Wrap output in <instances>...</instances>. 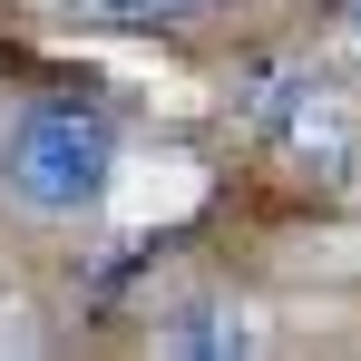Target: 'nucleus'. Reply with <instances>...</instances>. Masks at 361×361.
I'll return each mask as SVG.
<instances>
[{
  "label": "nucleus",
  "mask_w": 361,
  "mask_h": 361,
  "mask_svg": "<svg viewBox=\"0 0 361 361\" xmlns=\"http://www.w3.org/2000/svg\"><path fill=\"white\" fill-rule=\"evenodd\" d=\"M108 176H118V127L78 98H39L0 127V185L30 215H98Z\"/></svg>",
  "instance_id": "nucleus-1"
},
{
  "label": "nucleus",
  "mask_w": 361,
  "mask_h": 361,
  "mask_svg": "<svg viewBox=\"0 0 361 361\" xmlns=\"http://www.w3.org/2000/svg\"><path fill=\"white\" fill-rule=\"evenodd\" d=\"M98 20H127V30H166V20H205V10H225V0H88Z\"/></svg>",
  "instance_id": "nucleus-2"
},
{
  "label": "nucleus",
  "mask_w": 361,
  "mask_h": 361,
  "mask_svg": "<svg viewBox=\"0 0 361 361\" xmlns=\"http://www.w3.org/2000/svg\"><path fill=\"white\" fill-rule=\"evenodd\" d=\"M244 342H254V332L225 322V312H215V322H166V352H244Z\"/></svg>",
  "instance_id": "nucleus-3"
},
{
  "label": "nucleus",
  "mask_w": 361,
  "mask_h": 361,
  "mask_svg": "<svg viewBox=\"0 0 361 361\" xmlns=\"http://www.w3.org/2000/svg\"><path fill=\"white\" fill-rule=\"evenodd\" d=\"M342 20H352V30H361V0H352V10H342Z\"/></svg>",
  "instance_id": "nucleus-4"
}]
</instances>
